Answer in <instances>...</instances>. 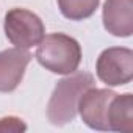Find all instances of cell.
<instances>
[{
  "label": "cell",
  "mask_w": 133,
  "mask_h": 133,
  "mask_svg": "<svg viewBox=\"0 0 133 133\" xmlns=\"http://www.w3.org/2000/svg\"><path fill=\"white\" fill-rule=\"evenodd\" d=\"M96 83L94 75L89 72H72L69 77L61 78L49 99L47 117L53 125H66L78 114V100L82 94L92 88Z\"/></svg>",
  "instance_id": "cell-1"
},
{
  "label": "cell",
  "mask_w": 133,
  "mask_h": 133,
  "mask_svg": "<svg viewBox=\"0 0 133 133\" xmlns=\"http://www.w3.org/2000/svg\"><path fill=\"white\" fill-rule=\"evenodd\" d=\"M36 59L53 74L69 75L80 66L82 47L77 39L64 33L44 35L36 49Z\"/></svg>",
  "instance_id": "cell-2"
},
{
  "label": "cell",
  "mask_w": 133,
  "mask_h": 133,
  "mask_svg": "<svg viewBox=\"0 0 133 133\" xmlns=\"http://www.w3.org/2000/svg\"><path fill=\"white\" fill-rule=\"evenodd\" d=\"M3 30L8 41L21 49L38 45L45 35V27L41 17L25 8L10 10L5 16Z\"/></svg>",
  "instance_id": "cell-3"
},
{
  "label": "cell",
  "mask_w": 133,
  "mask_h": 133,
  "mask_svg": "<svg viewBox=\"0 0 133 133\" xmlns=\"http://www.w3.org/2000/svg\"><path fill=\"white\" fill-rule=\"evenodd\" d=\"M96 74L108 86H124L133 78V52L127 47L105 49L96 63Z\"/></svg>",
  "instance_id": "cell-4"
},
{
  "label": "cell",
  "mask_w": 133,
  "mask_h": 133,
  "mask_svg": "<svg viewBox=\"0 0 133 133\" xmlns=\"http://www.w3.org/2000/svg\"><path fill=\"white\" fill-rule=\"evenodd\" d=\"M116 96L111 89L88 88L78 100V113L82 121L92 130L110 131L108 127V107L111 99Z\"/></svg>",
  "instance_id": "cell-5"
},
{
  "label": "cell",
  "mask_w": 133,
  "mask_h": 133,
  "mask_svg": "<svg viewBox=\"0 0 133 133\" xmlns=\"http://www.w3.org/2000/svg\"><path fill=\"white\" fill-rule=\"evenodd\" d=\"M31 53L27 49L13 47L0 52V92H13L22 82Z\"/></svg>",
  "instance_id": "cell-6"
},
{
  "label": "cell",
  "mask_w": 133,
  "mask_h": 133,
  "mask_svg": "<svg viewBox=\"0 0 133 133\" xmlns=\"http://www.w3.org/2000/svg\"><path fill=\"white\" fill-rule=\"evenodd\" d=\"M105 30L117 38H130L133 33V0H107L102 10Z\"/></svg>",
  "instance_id": "cell-7"
},
{
  "label": "cell",
  "mask_w": 133,
  "mask_h": 133,
  "mask_svg": "<svg viewBox=\"0 0 133 133\" xmlns=\"http://www.w3.org/2000/svg\"><path fill=\"white\" fill-rule=\"evenodd\" d=\"M110 131H133V96L130 92L116 94L108 107Z\"/></svg>",
  "instance_id": "cell-8"
},
{
  "label": "cell",
  "mask_w": 133,
  "mask_h": 133,
  "mask_svg": "<svg viewBox=\"0 0 133 133\" xmlns=\"http://www.w3.org/2000/svg\"><path fill=\"white\" fill-rule=\"evenodd\" d=\"M100 0H58L61 14L69 21H85L99 8Z\"/></svg>",
  "instance_id": "cell-9"
},
{
  "label": "cell",
  "mask_w": 133,
  "mask_h": 133,
  "mask_svg": "<svg viewBox=\"0 0 133 133\" xmlns=\"http://www.w3.org/2000/svg\"><path fill=\"white\" fill-rule=\"evenodd\" d=\"M27 130V124L16 116H6L0 119V133H21Z\"/></svg>",
  "instance_id": "cell-10"
}]
</instances>
